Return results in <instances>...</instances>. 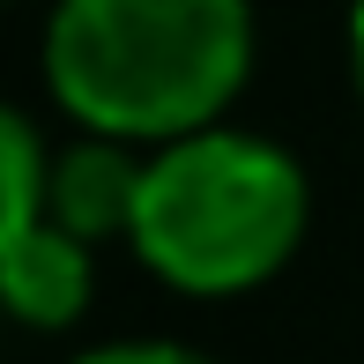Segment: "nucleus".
I'll return each mask as SVG.
<instances>
[{
  "instance_id": "nucleus-1",
  "label": "nucleus",
  "mask_w": 364,
  "mask_h": 364,
  "mask_svg": "<svg viewBox=\"0 0 364 364\" xmlns=\"http://www.w3.org/2000/svg\"><path fill=\"white\" fill-rule=\"evenodd\" d=\"M253 53V0H53L38 68L68 127L156 149L230 119Z\"/></svg>"
},
{
  "instance_id": "nucleus-2",
  "label": "nucleus",
  "mask_w": 364,
  "mask_h": 364,
  "mask_svg": "<svg viewBox=\"0 0 364 364\" xmlns=\"http://www.w3.org/2000/svg\"><path fill=\"white\" fill-rule=\"evenodd\" d=\"M312 178L275 134L238 119L156 141L134 201V260L178 297H245L297 260Z\"/></svg>"
},
{
  "instance_id": "nucleus-3",
  "label": "nucleus",
  "mask_w": 364,
  "mask_h": 364,
  "mask_svg": "<svg viewBox=\"0 0 364 364\" xmlns=\"http://www.w3.org/2000/svg\"><path fill=\"white\" fill-rule=\"evenodd\" d=\"M90 297H97V245L60 230L53 216L30 223L15 245H0V320L30 335H68L82 327Z\"/></svg>"
},
{
  "instance_id": "nucleus-4",
  "label": "nucleus",
  "mask_w": 364,
  "mask_h": 364,
  "mask_svg": "<svg viewBox=\"0 0 364 364\" xmlns=\"http://www.w3.org/2000/svg\"><path fill=\"white\" fill-rule=\"evenodd\" d=\"M141 164L149 149L112 141V134H75L53 149V186H45V216L75 238L105 245L134 230V201H141Z\"/></svg>"
},
{
  "instance_id": "nucleus-5",
  "label": "nucleus",
  "mask_w": 364,
  "mask_h": 364,
  "mask_svg": "<svg viewBox=\"0 0 364 364\" xmlns=\"http://www.w3.org/2000/svg\"><path fill=\"white\" fill-rule=\"evenodd\" d=\"M45 186H53V141L23 105L0 97V245L45 223Z\"/></svg>"
},
{
  "instance_id": "nucleus-6",
  "label": "nucleus",
  "mask_w": 364,
  "mask_h": 364,
  "mask_svg": "<svg viewBox=\"0 0 364 364\" xmlns=\"http://www.w3.org/2000/svg\"><path fill=\"white\" fill-rule=\"evenodd\" d=\"M68 364H216V357L193 350V342H171V335H119V342H97V350H82Z\"/></svg>"
},
{
  "instance_id": "nucleus-7",
  "label": "nucleus",
  "mask_w": 364,
  "mask_h": 364,
  "mask_svg": "<svg viewBox=\"0 0 364 364\" xmlns=\"http://www.w3.org/2000/svg\"><path fill=\"white\" fill-rule=\"evenodd\" d=\"M342 38H350V82L364 97V0H350V23H342Z\"/></svg>"
},
{
  "instance_id": "nucleus-8",
  "label": "nucleus",
  "mask_w": 364,
  "mask_h": 364,
  "mask_svg": "<svg viewBox=\"0 0 364 364\" xmlns=\"http://www.w3.org/2000/svg\"><path fill=\"white\" fill-rule=\"evenodd\" d=\"M0 8H15V0H0Z\"/></svg>"
}]
</instances>
